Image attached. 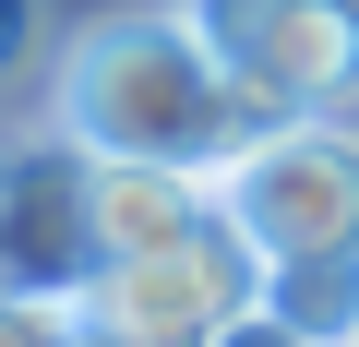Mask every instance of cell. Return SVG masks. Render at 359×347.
I'll list each match as a JSON object with an SVG mask.
<instances>
[{
    "instance_id": "cell-1",
    "label": "cell",
    "mask_w": 359,
    "mask_h": 347,
    "mask_svg": "<svg viewBox=\"0 0 359 347\" xmlns=\"http://www.w3.org/2000/svg\"><path fill=\"white\" fill-rule=\"evenodd\" d=\"M48 132L72 156H156V168H228L264 108L228 84V60L192 36L180 0H132L72 36H48Z\"/></svg>"
},
{
    "instance_id": "cell-2",
    "label": "cell",
    "mask_w": 359,
    "mask_h": 347,
    "mask_svg": "<svg viewBox=\"0 0 359 347\" xmlns=\"http://www.w3.org/2000/svg\"><path fill=\"white\" fill-rule=\"evenodd\" d=\"M216 216L252 240L264 275L359 264V120H264L216 168Z\"/></svg>"
},
{
    "instance_id": "cell-3",
    "label": "cell",
    "mask_w": 359,
    "mask_h": 347,
    "mask_svg": "<svg viewBox=\"0 0 359 347\" xmlns=\"http://www.w3.org/2000/svg\"><path fill=\"white\" fill-rule=\"evenodd\" d=\"M264 120H359V0H180Z\"/></svg>"
},
{
    "instance_id": "cell-4",
    "label": "cell",
    "mask_w": 359,
    "mask_h": 347,
    "mask_svg": "<svg viewBox=\"0 0 359 347\" xmlns=\"http://www.w3.org/2000/svg\"><path fill=\"white\" fill-rule=\"evenodd\" d=\"M252 287H264L252 240L240 228H204V240H180V252L96 264L84 275V323H96V347H204Z\"/></svg>"
},
{
    "instance_id": "cell-5",
    "label": "cell",
    "mask_w": 359,
    "mask_h": 347,
    "mask_svg": "<svg viewBox=\"0 0 359 347\" xmlns=\"http://www.w3.org/2000/svg\"><path fill=\"white\" fill-rule=\"evenodd\" d=\"M72 204H84V252L132 264V252H180L228 228L216 216V168H156V156H72Z\"/></svg>"
},
{
    "instance_id": "cell-6",
    "label": "cell",
    "mask_w": 359,
    "mask_h": 347,
    "mask_svg": "<svg viewBox=\"0 0 359 347\" xmlns=\"http://www.w3.org/2000/svg\"><path fill=\"white\" fill-rule=\"evenodd\" d=\"M0 347H96L84 287H0Z\"/></svg>"
},
{
    "instance_id": "cell-7",
    "label": "cell",
    "mask_w": 359,
    "mask_h": 347,
    "mask_svg": "<svg viewBox=\"0 0 359 347\" xmlns=\"http://www.w3.org/2000/svg\"><path fill=\"white\" fill-rule=\"evenodd\" d=\"M48 72V0H0V84Z\"/></svg>"
},
{
    "instance_id": "cell-8",
    "label": "cell",
    "mask_w": 359,
    "mask_h": 347,
    "mask_svg": "<svg viewBox=\"0 0 359 347\" xmlns=\"http://www.w3.org/2000/svg\"><path fill=\"white\" fill-rule=\"evenodd\" d=\"M204 347H323V335H299V323L276 311V287H252V299H240V311H228Z\"/></svg>"
}]
</instances>
